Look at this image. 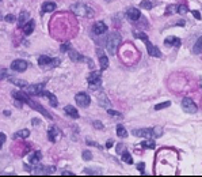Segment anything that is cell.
<instances>
[{"instance_id":"cell-37","label":"cell","mask_w":202,"mask_h":177,"mask_svg":"<svg viewBox=\"0 0 202 177\" xmlns=\"http://www.w3.org/2000/svg\"><path fill=\"white\" fill-rule=\"evenodd\" d=\"M92 125H94V127H95V128H98V129H103V128H105V125H103L100 121H98V120H95V121H92Z\"/></svg>"},{"instance_id":"cell-27","label":"cell","mask_w":202,"mask_h":177,"mask_svg":"<svg viewBox=\"0 0 202 177\" xmlns=\"http://www.w3.org/2000/svg\"><path fill=\"white\" fill-rule=\"evenodd\" d=\"M193 52L197 53V55H200V53H202V36L200 37V38L197 40V42H195L194 48H193Z\"/></svg>"},{"instance_id":"cell-2","label":"cell","mask_w":202,"mask_h":177,"mask_svg":"<svg viewBox=\"0 0 202 177\" xmlns=\"http://www.w3.org/2000/svg\"><path fill=\"white\" fill-rule=\"evenodd\" d=\"M71 11H73L76 15H80V17H86V18H91L94 17V10L91 7H88L87 4H83V3H76L71 7Z\"/></svg>"},{"instance_id":"cell-19","label":"cell","mask_w":202,"mask_h":177,"mask_svg":"<svg viewBox=\"0 0 202 177\" xmlns=\"http://www.w3.org/2000/svg\"><path fill=\"white\" fill-rule=\"evenodd\" d=\"M68 55H69V57H71V60L72 61H83V60H86L83 57V56L80 55V53L77 52V50H75V49H71L69 48V50H68Z\"/></svg>"},{"instance_id":"cell-22","label":"cell","mask_w":202,"mask_h":177,"mask_svg":"<svg viewBox=\"0 0 202 177\" xmlns=\"http://www.w3.org/2000/svg\"><path fill=\"white\" fill-rule=\"evenodd\" d=\"M65 113H67L68 116H71V117H73V119H79V112H77V109L73 108V106H71V105H67V106H65Z\"/></svg>"},{"instance_id":"cell-35","label":"cell","mask_w":202,"mask_h":177,"mask_svg":"<svg viewBox=\"0 0 202 177\" xmlns=\"http://www.w3.org/2000/svg\"><path fill=\"white\" fill-rule=\"evenodd\" d=\"M176 10H178V12L179 14H186L189 10H187V6L186 4H181L179 7H176Z\"/></svg>"},{"instance_id":"cell-52","label":"cell","mask_w":202,"mask_h":177,"mask_svg":"<svg viewBox=\"0 0 202 177\" xmlns=\"http://www.w3.org/2000/svg\"><path fill=\"white\" fill-rule=\"evenodd\" d=\"M200 86L202 87V77H201V79H200Z\"/></svg>"},{"instance_id":"cell-50","label":"cell","mask_w":202,"mask_h":177,"mask_svg":"<svg viewBox=\"0 0 202 177\" xmlns=\"http://www.w3.org/2000/svg\"><path fill=\"white\" fill-rule=\"evenodd\" d=\"M62 176H73V173H71V172H64V173H62Z\"/></svg>"},{"instance_id":"cell-23","label":"cell","mask_w":202,"mask_h":177,"mask_svg":"<svg viewBox=\"0 0 202 177\" xmlns=\"http://www.w3.org/2000/svg\"><path fill=\"white\" fill-rule=\"evenodd\" d=\"M41 158H42V154H41L39 151H34V153L30 155V158H29V162L33 163V165H37V163L41 161Z\"/></svg>"},{"instance_id":"cell-20","label":"cell","mask_w":202,"mask_h":177,"mask_svg":"<svg viewBox=\"0 0 202 177\" xmlns=\"http://www.w3.org/2000/svg\"><path fill=\"white\" fill-rule=\"evenodd\" d=\"M98 104H99L100 106H103V108H106V109L111 108V102H110L109 98H107L105 94H99V97H98Z\"/></svg>"},{"instance_id":"cell-15","label":"cell","mask_w":202,"mask_h":177,"mask_svg":"<svg viewBox=\"0 0 202 177\" xmlns=\"http://www.w3.org/2000/svg\"><path fill=\"white\" fill-rule=\"evenodd\" d=\"M96 52H98V56H99L100 69H102V71H105V69H107V67H109V59H107V56H106L100 49H98Z\"/></svg>"},{"instance_id":"cell-7","label":"cell","mask_w":202,"mask_h":177,"mask_svg":"<svg viewBox=\"0 0 202 177\" xmlns=\"http://www.w3.org/2000/svg\"><path fill=\"white\" fill-rule=\"evenodd\" d=\"M182 108L186 113H195L197 112V105L193 102L191 98H183L182 100Z\"/></svg>"},{"instance_id":"cell-4","label":"cell","mask_w":202,"mask_h":177,"mask_svg":"<svg viewBox=\"0 0 202 177\" xmlns=\"http://www.w3.org/2000/svg\"><path fill=\"white\" fill-rule=\"evenodd\" d=\"M87 82H88V85H90V88H92V90H96V88H99L100 85H102L100 71H94V72H91V74L88 75V78H87Z\"/></svg>"},{"instance_id":"cell-46","label":"cell","mask_w":202,"mask_h":177,"mask_svg":"<svg viewBox=\"0 0 202 177\" xmlns=\"http://www.w3.org/2000/svg\"><path fill=\"white\" fill-rule=\"evenodd\" d=\"M113 143H114V142H113L111 139H110V140H107V143H106V147H107V148H111V147H113Z\"/></svg>"},{"instance_id":"cell-18","label":"cell","mask_w":202,"mask_h":177,"mask_svg":"<svg viewBox=\"0 0 202 177\" xmlns=\"http://www.w3.org/2000/svg\"><path fill=\"white\" fill-rule=\"evenodd\" d=\"M126 17H128L130 21H137L138 18L141 17V14H140V11H138L137 8L132 7V8H129V10L126 11Z\"/></svg>"},{"instance_id":"cell-1","label":"cell","mask_w":202,"mask_h":177,"mask_svg":"<svg viewBox=\"0 0 202 177\" xmlns=\"http://www.w3.org/2000/svg\"><path fill=\"white\" fill-rule=\"evenodd\" d=\"M121 41H122V38H121V36H119V33H111L109 37H107L106 48L109 50L110 55H115L118 46L121 45Z\"/></svg>"},{"instance_id":"cell-25","label":"cell","mask_w":202,"mask_h":177,"mask_svg":"<svg viewBox=\"0 0 202 177\" xmlns=\"http://www.w3.org/2000/svg\"><path fill=\"white\" fill-rule=\"evenodd\" d=\"M29 19V12H26V11H22L21 12V15H19V19H18V26L22 27V26H24L26 25V21Z\"/></svg>"},{"instance_id":"cell-10","label":"cell","mask_w":202,"mask_h":177,"mask_svg":"<svg viewBox=\"0 0 202 177\" xmlns=\"http://www.w3.org/2000/svg\"><path fill=\"white\" fill-rule=\"evenodd\" d=\"M27 67H29L27 61H24V60H21V59L14 60V61L11 63V68L14 69V71H17V72H23V71H26Z\"/></svg>"},{"instance_id":"cell-30","label":"cell","mask_w":202,"mask_h":177,"mask_svg":"<svg viewBox=\"0 0 202 177\" xmlns=\"http://www.w3.org/2000/svg\"><path fill=\"white\" fill-rule=\"evenodd\" d=\"M143 146L145 148H155V146H156V143L153 142V139H147V140H144L143 142Z\"/></svg>"},{"instance_id":"cell-49","label":"cell","mask_w":202,"mask_h":177,"mask_svg":"<svg viewBox=\"0 0 202 177\" xmlns=\"http://www.w3.org/2000/svg\"><path fill=\"white\" fill-rule=\"evenodd\" d=\"M33 124L34 125H38L39 124V119H33Z\"/></svg>"},{"instance_id":"cell-21","label":"cell","mask_w":202,"mask_h":177,"mask_svg":"<svg viewBox=\"0 0 202 177\" xmlns=\"http://www.w3.org/2000/svg\"><path fill=\"white\" fill-rule=\"evenodd\" d=\"M34 26H36V23H34V21H33V19L27 21V22H26V25L23 26V31H24V34H26V36H30V34L33 33V30H34Z\"/></svg>"},{"instance_id":"cell-13","label":"cell","mask_w":202,"mask_h":177,"mask_svg":"<svg viewBox=\"0 0 202 177\" xmlns=\"http://www.w3.org/2000/svg\"><path fill=\"white\" fill-rule=\"evenodd\" d=\"M34 172L37 175H48V173H54L56 167L54 166H43V165H37Z\"/></svg>"},{"instance_id":"cell-14","label":"cell","mask_w":202,"mask_h":177,"mask_svg":"<svg viewBox=\"0 0 202 177\" xmlns=\"http://www.w3.org/2000/svg\"><path fill=\"white\" fill-rule=\"evenodd\" d=\"M92 31H94V34H96V36H102V34H105L107 31L106 23H103V22H95V25L92 26Z\"/></svg>"},{"instance_id":"cell-11","label":"cell","mask_w":202,"mask_h":177,"mask_svg":"<svg viewBox=\"0 0 202 177\" xmlns=\"http://www.w3.org/2000/svg\"><path fill=\"white\" fill-rule=\"evenodd\" d=\"M133 135H134V136H140V138H155L153 128L134 129V131H133Z\"/></svg>"},{"instance_id":"cell-34","label":"cell","mask_w":202,"mask_h":177,"mask_svg":"<svg viewBox=\"0 0 202 177\" xmlns=\"http://www.w3.org/2000/svg\"><path fill=\"white\" fill-rule=\"evenodd\" d=\"M10 81H11L14 85L19 86V87H26V86H27V85H26V82H23V81H18V79H10Z\"/></svg>"},{"instance_id":"cell-28","label":"cell","mask_w":202,"mask_h":177,"mask_svg":"<svg viewBox=\"0 0 202 177\" xmlns=\"http://www.w3.org/2000/svg\"><path fill=\"white\" fill-rule=\"evenodd\" d=\"M117 135H118L119 138H126L128 136V131L125 129L124 125H117Z\"/></svg>"},{"instance_id":"cell-12","label":"cell","mask_w":202,"mask_h":177,"mask_svg":"<svg viewBox=\"0 0 202 177\" xmlns=\"http://www.w3.org/2000/svg\"><path fill=\"white\" fill-rule=\"evenodd\" d=\"M48 138L50 142H53V143H56V142L60 138H61V132H60V129L57 127H52L48 131Z\"/></svg>"},{"instance_id":"cell-47","label":"cell","mask_w":202,"mask_h":177,"mask_svg":"<svg viewBox=\"0 0 202 177\" xmlns=\"http://www.w3.org/2000/svg\"><path fill=\"white\" fill-rule=\"evenodd\" d=\"M4 75H7V71H6V69H2V71H0V79L4 77Z\"/></svg>"},{"instance_id":"cell-29","label":"cell","mask_w":202,"mask_h":177,"mask_svg":"<svg viewBox=\"0 0 202 177\" xmlns=\"http://www.w3.org/2000/svg\"><path fill=\"white\" fill-rule=\"evenodd\" d=\"M122 161L126 163H129V165L133 163V158H132V155L128 153V151H124V153H122Z\"/></svg>"},{"instance_id":"cell-32","label":"cell","mask_w":202,"mask_h":177,"mask_svg":"<svg viewBox=\"0 0 202 177\" xmlns=\"http://www.w3.org/2000/svg\"><path fill=\"white\" fill-rule=\"evenodd\" d=\"M170 105H171V102H170V101H166V102L157 104V105L155 106V109H156V110H160V109H164V108H168Z\"/></svg>"},{"instance_id":"cell-16","label":"cell","mask_w":202,"mask_h":177,"mask_svg":"<svg viewBox=\"0 0 202 177\" xmlns=\"http://www.w3.org/2000/svg\"><path fill=\"white\" fill-rule=\"evenodd\" d=\"M39 96H43V97H46V98L49 100L50 105H52V106H54V108H56V106L58 105V101H57V98H56V96H54V94L49 93V91H43V90H42V91H41V94H39Z\"/></svg>"},{"instance_id":"cell-48","label":"cell","mask_w":202,"mask_h":177,"mask_svg":"<svg viewBox=\"0 0 202 177\" xmlns=\"http://www.w3.org/2000/svg\"><path fill=\"white\" fill-rule=\"evenodd\" d=\"M87 144H92V146H96V147H100L99 144H96L95 142H91V140H87Z\"/></svg>"},{"instance_id":"cell-44","label":"cell","mask_w":202,"mask_h":177,"mask_svg":"<svg viewBox=\"0 0 202 177\" xmlns=\"http://www.w3.org/2000/svg\"><path fill=\"white\" fill-rule=\"evenodd\" d=\"M4 142H6V135L0 132V150H2V147H3V143H4Z\"/></svg>"},{"instance_id":"cell-5","label":"cell","mask_w":202,"mask_h":177,"mask_svg":"<svg viewBox=\"0 0 202 177\" xmlns=\"http://www.w3.org/2000/svg\"><path fill=\"white\" fill-rule=\"evenodd\" d=\"M75 101H76V104L80 106V108H87L91 102V98L86 93H77L76 97H75Z\"/></svg>"},{"instance_id":"cell-6","label":"cell","mask_w":202,"mask_h":177,"mask_svg":"<svg viewBox=\"0 0 202 177\" xmlns=\"http://www.w3.org/2000/svg\"><path fill=\"white\" fill-rule=\"evenodd\" d=\"M26 104H27V105H30V106H31V108H33L34 110H38L39 113H42V115L45 116V117H48L49 120H52V116H50V113H49V112H46V110L43 109V106L41 105V104L36 102V101H33V100H30V98H27Z\"/></svg>"},{"instance_id":"cell-38","label":"cell","mask_w":202,"mask_h":177,"mask_svg":"<svg viewBox=\"0 0 202 177\" xmlns=\"http://www.w3.org/2000/svg\"><path fill=\"white\" fill-rule=\"evenodd\" d=\"M137 169L141 172V175H144V173H145V163H144V162H140V163L137 165Z\"/></svg>"},{"instance_id":"cell-51","label":"cell","mask_w":202,"mask_h":177,"mask_svg":"<svg viewBox=\"0 0 202 177\" xmlns=\"http://www.w3.org/2000/svg\"><path fill=\"white\" fill-rule=\"evenodd\" d=\"M23 167H24V170H27V172H31V167L29 165H24Z\"/></svg>"},{"instance_id":"cell-42","label":"cell","mask_w":202,"mask_h":177,"mask_svg":"<svg viewBox=\"0 0 202 177\" xmlns=\"http://www.w3.org/2000/svg\"><path fill=\"white\" fill-rule=\"evenodd\" d=\"M4 21L6 22H15V17H14V15H6V17H4Z\"/></svg>"},{"instance_id":"cell-45","label":"cell","mask_w":202,"mask_h":177,"mask_svg":"<svg viewBox=\"0 0 202 177\" xmlns=\"http://www.w3.org/2000/svg\"><path fill=\"white\" fill-rule=\"evenodd\" d=\"M193 15H194V18H195V19H198V21L201 19V14H200V12H198V11H193Z\"/></svg>"},{"instance_id":"cell-9","label":"cell","mask_w":202,"mask_h":177,"mask_svg":"<svg viewBox=\"0 0 202 177\" xmlns=\"http://www.w3.org/2000/svg\"><path fill=\"white\" fill-rule=\"evenodd\" d=\"M144 42H145V45H147V50H148V53H149L152 57H160L162 56V52H160V49L157 48V46H155L152 42H151L148 38H145L144 40Z\"/></svg>"},{"instance_id":"cell-31","label":"cell","mask_w":202,"mask_h":177,"mask_svg":"<svg viewBox=\"0 0 202 177\" xmlns=\"http://www.w3.org/2000/svg\"><path fill=\"white\" fill-rule=\"evenodd\" d=\"M140 7L141 8H145V10H151V8L153 7V4L149 2V0H144V2L140 3Z\"/></svg>"},{"instance_id":"cell-43","label":"cell","mask_w":202,"mask_h":177,"mask_svg":"<svg viewBox=\"0 0 202 177\" xmlns=\"http://www.w3.org/2000/svg\"><path fill=\"white\" fill-rule=\"evenodd\" d=\"M125 151V146L124 144H118V146H117V153L118 154H122Z\"/></svg>"},{"instance_id":"cell-8","label":"cell","mask_w":202,"mask_h":177,"mask_svg":"<svg viewBox=\"0 0 202 177\" xmlns=\"http://www.w3.org/2000/svg\"><path fill=\"white\" fill-rule=\"evenodd\" d=\"M45 87V83H38V85H31V86H26L24 91L26 94H30V96H39L41 91Z\"/></svg>"},{"instance_id":"cell-3","label":"cell","mask_w":202,"mask_h":177,"mask_svg":"<svg viewBox=\"0 0 202 177\" xmlns=\"http://www.w3.org/2000/svg\"><path fill=\"white\" fill-rule=\"evenodd\" d=\"M61 63L60 59H52V57H48V56L42 55L38 57V64L41 65V68L46 69V68H54Z\"/></svg>"},{"instance_id":"cell-33","label":"cell","mask_w":202,"mask_h":177,"mask_svg":"<svg viewBox=\"0 0 202 177\" xmlns=\"http://www.w3.org/2000/svg\"><path fill=\"white\" fill-rule=\"evenodd\" d=\"M81 157H83V159H84V161H91V159H92V154H91V151H88V150L83 151Z\"/></svg>"},{"instance_id":"cell-36","label":"cell","mask_w":202,"mask_h":177,"mask_svg":"<svg viewBox=\"0 0 202 177\" xmlns=\"http://www.w3.org/2000/svg\"><path fill=\"white\" fill-rule=\"evenodd\" d=\"M153 134H155V138H159V136H162V134H163V129L160 128V127H156V128H153Z\"/></svg>"},{"instance_id":"cell-39","label":"cell","mask_w":202,"mask_h":177,"mask_svg":"<svg viewBox=\"0 0 202 177\" xmlns=\"http://www.w3.org/2000/svg\"><path fill=\"white\" fill-rule=\"evenodd\" d=\"M69 48H71V44L69 42H65L61 45V52H67V50H69Z\"/></svg>"},{"instance_id":"cell-26","label":"cell","mask_w":202,"mask_h":177,"mask_svg":"<svg viewBox=\"0 0 202 177\" xmlns=\"http://www.w3.org/2000/svg\"><path fill=\"white\" fill-rule=\"evenodd\" d=\"M30 135V131L29 129H21L18 131L17 134H14V139H18V138H22V139H26L27 136Z\"/></svg>"},{"instance_id":"cell-17","label":"cell","mask_w":202,"mask_h":177,"mask_svg":"<svg viewBox=\"0 0 202 177\" xmlns=\"http://www.w3.org/2000/svg\"><path fill=\"white\" fill-rule=\"evenodd\" d=\"M164 44H166L167 46H181V40L178 38V37H174V36H171V37H167L166 40H164Z\"/></svg>"},{"instance_id":"cell-40","label":"cell","mask_w":202,"mask_h":177,"mask_svg":"<svg viewBox=\"0 0 202 177\" xmlns=\"http://www.w3.org/2000/svg\"><path fill=\"white\" fill-rule=\"evenodd\" d=\"M107 113H109V115H111V116H118V117H121V113H118V112H115V110H113L111 108L110 109H107Z\"/></svg>"},{"instance_id":"cell-24","label":"cell","mask_w":202,"mask_h":177,"mask_svg":"<svg viewBox=\"0 0 202 177\" xmlns=\"http://www.w3.org/2000/svg\"><path fill=\"white\" fill-rule=\"evenodd\" d=\"M54 10H56V3H52V2L43 3V6H42V12L43 14H46V12H52Z\"/></svg>"},{"instance_id":"cell-41","label":"cell","mask_w":202,"mask_h":177,"mask_svg":"<svg viewBox=\"0 0 202 177\" xmlns=\"http://www.w3.org/2000/svg\"><path fill=\"white\" fill-rule=\"evenodd\" d=\"M175 10H176V7H175V6H168V7H167L166 14H167V15H168V14H172V12L175 11Z\"/></svg>"}]
</instances>
